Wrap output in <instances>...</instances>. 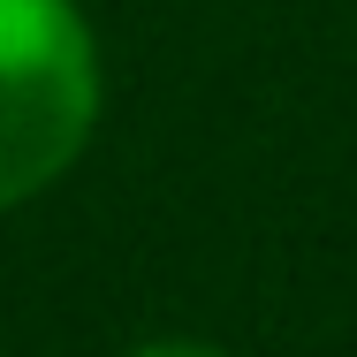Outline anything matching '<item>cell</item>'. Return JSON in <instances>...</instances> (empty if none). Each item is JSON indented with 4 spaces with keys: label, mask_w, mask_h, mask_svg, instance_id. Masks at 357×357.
<instances>
[{
    "label": "cell",
    "mask_w": 357,
    "mask_h": 357,
    "mask_svg": "<svg viewBox=\"0 0 357 357\" xmlns=\"http://www.w3.org/2000/svg\"><path fill=\"white\" fill-rule=\"evenodd\" d=\"M130 357H236V350H220V342H190V335H160V342H137Z\"/></svg>",
    "instance_id": "2"
},
{
    "label": "cell",
    "mask_w": 357,
    "mask_h": 357,
    "mask_svg": "<svg viewBox=\"0 0 357 357\" xmlns=\"http://www.w3.org/2000/svg\"><path fill=\"white\" fill-rule=\"evenodd\" d=\"M99 122V54L76 0H0V213L61 183Z\"/></svg>",
    "instance_id": "1"
}]
</instances>
